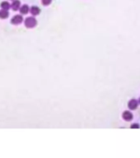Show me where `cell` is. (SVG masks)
<instances>
[{"label": "cell", "instance_id": "3957f363", "mask_svg": "<svg viewBox=\"0 0 140 158\" xmlns=\"http://www.w3.org/2000/svg\"><path fill=\"white\" fill-rule=\"evenodd\" d=\"M22 21H23V18H22V17L21 15H16V16H14L12 18L11 22L13 25H18L20 23H22Z\"/></svg>", "mask_w": 140, "mask_h": 158}, {"label": "cell", "instance_id": "5b68a950", "mask_svg": "<svg viewBox=\"0 0 140 158\" xmlns=\"http://www.w3.org/2000/svg\"><path fill=\"white\" fill-rule=\"evenodd\" d=\"M31 13L32 15L34 16H36V15H39L40 12H41V9H40L37 6H32L31 8Z\"/></svg>", "mask_w": 140, "mask_h": 158}, {"label": "cell", "instance_id": "8fae6325", "mask_svg": "<svg viewBox=\"0 0 140 158\" xmlns=\"http://www.w3.org/2000/svg\"><path fill=\"white\" fill-rule=\"evenodd\" d=\"M130 128H139L140 126H139V125H138V123H133V125L130 126Z\"/></svg>", "mask_w": 140, "mask_h": 158}, {"label": "cell", "instance_id": "7a4b0ae2", "mask_svg": "<svg viewBox=\"0 0 140 158\" xmlns=\"http://www.w3.org/2000/svg\"><path fill=\"white\" fill-rule=\"evenodd\" d=\"M138 101L134 99L130 100L128 103V107L131 111H134V109L138 108Z\"/></svg>", "mask_w": 140, "mask_h": 158}, {"label": "cell", "instance_id": "ba28073f", "mask_svg": "<svg viewBox=\"0 0 140 158\" xmlns=\"http://www.w3.org/2000/svg\"><path fill=\"white\" fill-rule=\"evenodd\" d=\"M8 17V10H5V9H2L0 11V18L2 19H5Z\"/></svg>", "mask_w": 140, "mask_h": 158}, {"label": "cell", "instance_id": "277c9868", "mask_svg": "<svg viewBox=\"0 0 140 158\" xmlns=\"http://www.w3.org/2000/svg\"><path fill=\"white\" fill-rule=\"evenodd\" d=\"M122 117H123V119H124V120H126V121H130V120H132V119H133V114H132L130 111H124V112L123 113Z\"/></svg>", "mask_w": 140, "mask_h": 158}, {"label": "cell", "instance_id": "7c38bea8", "mask_svg": "<svg viewBox=\"0 0 140 158\" xmlns=\"http://www.w3.org/2000/svg\"><path fill=\"white\" fill-rule=\"evenodd\" d=\"M138 103H139V104H140V98H139V100H138Z\"/></svg>", "mask_w": 140, "mask_h": 158}, {"label": "cell", "instance_id": "8992f818", "mask_svg": "<svg viewBox=\"0 0 140 158\" xmlns=\"http://www.w3.org/2000/svg\"><path fill=\"white\" fill-rule=\"evenodd\" d=\"M20 7H21V3H20L19 0H14V1L12 2V8L14 10V11H17L20 8Z\"/></svg>", "mask_w": 140, "mask_h": 158}, {"label": "cell", "instance_id": "52a82bcc", "mask_svg": "<svg viewBox=\"0 0 140 158\" xmlns=\"http://www.w3.org/2000/svg\"><path fill=\"white\" fill-rule=\"evenodd\" d=\"M29 10H30L29 7H28V5H26V4L22 6L21 8H20V12H21V13H22V14H26V13L29 12Z\"/></svg>", "mask_w": 140, "mask_h": 158}, {"label": "cell", "instance_id": "6da1fadb", "mask_svg": "<svg viewBox=\"0 0 140 158\" xmlns=\"http://www.w3.org/2000/svg\"><path fill=\"white\" fill-rule=\"evenodd\" d=\"M37 24L36 19L33 17H29L25 20V26L27 27V28H33L35 27Z\"/></svg>", "mask_w": 140, "mask_h": 158}, {"label": "cell", "instance_id": "9c48e42d", "mask_svg": "<svg viewBox=\"0 0 140 158\" xmlns=\"http://www.w3.org/2000/svg\"><path fill=\"white\" fill-rule=\"evenodd\" d=\"M0 6H1V8H2L3 9H5V10H8V9L11 8V5H10V3H9L8 2H7V1H4V2H3Z\"/></svg>", "mask_w": 140, "mask_h": 158}, {"label": "cell", "instance_id": "30bf717a", "mask_svg": "<svg viewBox=\"0 0 140 158\" xmlns=\"http://www.w3.org/2000/svg\"><path fill=\"white\" fill-rule=\"evenodd\" d=\"M41 2H42V4H43V5L48 6V5H50V4L51 3L52 0H41Z\"/></svg>", "mask_w": 140, "mask_h": 158}]
</instances>
